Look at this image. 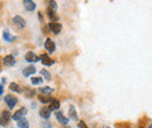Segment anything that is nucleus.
Masks as SVG:
<instances>
[{"label": "nucleus", "mask_w": 152, "mask_h": 128, "mask_svg": "<svg viewBox=\"0 0 152 128\" xmlns=\"http://www.w3.org/2000/svg\"><path fill=\"white\" fill-rule=\"evenodd\" d=\"M26 114H27V108H26V107H21L20 110H18L17 112H14V114L12 115V119L15 120V121H19V120H21Z\"/></svg>", "instance_id": "nucleus-1"}, {"label": "nucleus", "mask_w": 152, "mask_h": 128, "mask_svg": "<svg viewBox=\"0 0 152 128\" xmlns=\"http://www.w3.org/2000/svg\"><path fill=\"white\" fill-rule=\"evenodd\" d=\"M5 101H6V104H7V106L10 108H14V106L18 104V99L15 97L11 95V94H8V95L5 97Z\"/></svg>", "instance_id": "nucleus-2"}, {"label": "nucleus", "mask_w": 152, "mask_h": 128, "mask_svg": "<svg viewBox=\"0 0 152 128\" xmlns=\"http://www.w3.org/2000/svg\"><path fill=\"white\" fill-rule=\"evenodd\" d=\"M25 59H26L28 63H35V62L41 61V58H40L38 55H35L33 51H28V53L26 54V56H25Z\"/></svg>", "instance_id": "nucleus-3"}, {"label": "nucleus", "mask_w": 152, "mask_h": 128, "mask_svg": "<svg viewBox=\"0 0 152 128\" xmlns=\"http://www.w3.org/2000/svg\"><path fill=\"white\" fill-rule=\"evenodd\" d=\"M2 63L6 67H13V65H15V58H14V56L7 55L2 58Z\"/></svg>", "instance_id": "nucleus-4"}, {"label": "nucleus", "mask_w": 152, "mask_h": 128, "mask_svg": "<svg viewBox=\"0 0 152 128\" xmlns=\"http://www.w3.org/2000/svg\"><path fill=\"white\" fill-rule=\"evenodd\" d=\"M12 119V115L10 114L8 111H2L1 112V125H7L10 122V120Z\"/></svg>", "instance_id": "nucleus-5"}, {"label": "nucleus", "mask_w": 152, "mask_h": 128, "mask_svg": "<svg viewBox=\"0 0 152 128\" xmlns=\"http://www.w3.org/2000/svg\"><path fill=\"white\" fill-rule=\"evenodd\" d=\"M13 22H14V25H15L18 28H23V27L26 26V20L23 18H21L20 15L14 17V18H13Z\"/></svg>", "instance_id": "nucleus-6"}, {"label": "nucleus", "mask_w": 152, "mask_h": 128, "mask_svg": "<svg viewBox=\"0 0 152 128\" xmlns=\"http://www.w3.org/2000/svg\"><path fill=\"white\" fill-rule=\"evenodd\" d=\"M49 29H50L53 33L58 34V33L61 32V29H62V25L58 23V22H50V23H49Z\"/></svg>", "instance_id": "nucleus-7"}, {"label": "nucleus", "mask_w": 152, "mask_h": 128, "mask_svg": "<svg viewBox=\"0 0 152 128\" xmlns=\"http://www.w3.org/2000/svg\"><path fill=\"white\" fill-rule=\"evenodd\" d=\"M23 7L27 9V11H29V12H32V11H34L35 9V7H37V5H35V2L34 1H32V0H23Z\"/></svg>", "instance_id": "nucleus-8"}, {"label": "nucleus", "mask_w": 152, "mask_h": 128, "mask_svg": "<svg viewBox=\"0 0 152 128\" xmlns=\"http://www.w3.org/2000/svg\"><path fill=\"white\" fill-rule=\"evenodd\" d=\"M45 48L52 54V53H54L55 51V43L50 40V38H47L46 40V42H45Z\"/></svg>", "instance_id": "nucleus-9"}, {"label": "nucleus", "mask_w": 152, "mask_h": 128, "mask_svg": "<svg viewBox=\"0 0 152 128\" xmlns=\"http://www.w3.org/2000/svg\"><path fill=\"white\" fill-rule=\"evenodd\" d=\"M55 116H56V120L61 124V125H67V124H68V121H69V119H68V118H66V116L63 115V113H62V112H56Z\"/></svg>", "instance_id": "nucleus-10"}, {"label": "nucleus", "mask_w": 152, "mask_h": 128, "mask_svg": "<svg viewBox=\"0 0 152 128\" xmlns=\"http://www.w3.org/2000/svg\"><path fill=\"white\" fill-rule=\"evenodd\" d=\"M35 71H37L35 67H34V65H29V67H26V68L22 70V74H23L25 77H28V76L35 73Z\"/></svg>", "instance_id": "nucleus-11"}, {"label": "nucleus", "mask_w": 152, "mask_h": 128, "mask_svg": "<svg viewBox=\"0 0 152 128\" xmlns=\"http://www.w3.org/2000/svg\"><path fill=\"white\" fill-rule=\"evenodd\" d=\"M40 58H41L42 64H43V65H46V67H49V65H52V64L54 63V61H52V59L49 58V56L46 55V54L41 55V56H40Z\"/></svg>", "instance_id": "nucleus-12"}, {"label": "nucleus", "mask_w": 152, "mask_h": 128, "mask_svg": "<svg viewBox=\"0 0 152 128\" xmlns=\"http://www.w3.org/2000/svg\"><path fill=\"white\" fill-rule=\"evenodd\" d=\"M40 116L41 118H43V119H49V116H50V110H49V107H42L41 110H40Z\"/></svg>", "instance_id": "nucleus-13"}, {"label": "nucleus", "mask_w": 152, "mask_h": 128, "mask_svg": "<svg viewBox=\"0 0 152 128\" xmlns=\"http://www.w3.org/2000/svg\"><path fill=\"white\" fill-rule=\"evenodd\" d=\"M47 13H48L49 19L52 20V22H57L56 20L58 19V17L56 15V12H55V11H53L52 8H48V9H47Z\"/></svg>", "instance_id": "nucleus-14"}, {"label": "nucleus", "mask_w": 152, "mask_h": 128, "mask_svg": "<svg viewBox=\"0 0 152 128\" xmlns=\"http://www.w3.org/2000/svg\"><path fill=\"white\" fill-rule=\"evenodd\" d=\"M39 91L41 92L42 94H45V95H49L50 93L54 92V89H52V88H49V86H42L41 89H39Z\"/></svg>", "instance_id": "nucleus-15"}, {"label": "nucleus", "mask_w": 152, "mask_h": 128, "mask_svg": "<svg viewBox=\"0 0 152 128\" xmlns=\"http://www.w3.org/2000/svg\"><path fill=\"white\" fill-rule=\"evenodd\" d=\"M18 127L19 128H29V122L26 118H22L21 120L18 121Z\"/></svg>", "instance_id": "nucleus-16"}, {"label": "nucleus", "mask_w": 152, "mask_h": 128, "mask_svg": "<svg viewBox=\"0 0 152 128\" xmlns=\"http://www.w3.org/2000/svg\"><path fill=\"white\" fill-rule=\"evenodd\" d=\"M39 100H40L42 104H46V103H52L54 99H53V98H50L49 95H45V94H42V95H40V97H39Z\"/></svg>", "instance_id": "nucleus-17"}, {"label": "nucleus", "mask_w": 152, "mask_h": 128, "mask_svg": "<svg viewBox=\"0 0 152 128\" xmlns=\"http://www.w3.org/2000/svg\"><path fill=\"white\" fill-rule=\"evenodd\" d=\"M58 107H60V101L56 100V99H54V100L50 103V105H49V110L50 111H56Z\"/></svg>", "instance_id": "nucleus-18"}, {"label": "nucleus", "mask_w": 152, "mask_h": 128, "mask_svg": "<svg viewBox=\"0 0 152 128\" xmlns=\"http://www.w3.org/2000/svg\"><path fill=\"white\" fill-rule=\"evenodd\" d=\"M10 90H11V91L17 92V93H21L20 86L17 84V83H11V84H10Z\"/></svg>", "instance_id": "nucleus-19"}, {"label": "nucleus", "mask_w": 152, "mask_h": 128, "mask_svg": "<svg viewBox=\"0 0 152 128\" xmlns=\"http://www.w3.org/2000/svg\"><path fill=\"white\" fill-rule=\"evenodd\" d=\"M69 116L73 120H77V113H76V110L74 106H70V108H69Z\"/></svg>", "instance_id": "nucleus-20"}, {"label": "nucleus", "mask_w": 152, "mask_h": 128, "mask_svg": "<svg viewBox=\"0 0 152 128\" xmlns=\"http://www.w3.org/2000/svg\"><path fill=\"white\" fill-rule=\"evenodd\" d=\"M40 73H41V76L46 79V80H50L52 79V76H50V73L48 72L47 70H45V69H42L41 71H40Z\"/></svg>", "instance_id": "nucleus-21"}, {"label": "nucleus", "mask_w": 152, "mask_h": 128, "mask_svg": "<svg viewBox=\"0 0 152 128\" xmlns=\"http://www.w3.org/2000/svg\"><path fill=\"white\" fill-rule=\"evenodd\" d=\"M4 38H5V41H7V42H12V41H14L15 37L12 36L7 30H5V32H4Z\"/></svg>", "instance_id": "nucleus-22"}, {"label": "nucleus", "mask_w": 152, "mask_h": 128, "mask_svg": "<svg viewBox=\"0 0 152 128\" xmlns=\"http://www.w3.org/2000/svg\"><path fill=\"white\" fill-rule=\"evenodd\" d=\"M31 82H32L33 85H39V84H41L43 82V78H41V77H32Z\"/></svg>", "instance_id": "nucleus-23"}, {"label": "nucleus", "mask_w": 152, "mask_h": 128, "mask_svg": "<svg viewBox=\"0 0 152 128\" xmlns=\"http://www.w3.org/2000/svg\"><path fill=\"white\" fill-rule=\"evenodd\" d=\"M23 91H25V95H26V97H28V98H31V97H33V95H34V90H31V89H29V88H27V86L23 89Z\"/></svg>", "instance_id": "nucleus-24"}, {"label": "nucleus", "mask_w": 152, "mask_h": 128, "mask_svg": "<svg viewBox=\"0 0 152 128\" xmlns=\"http://www.w3.org/2000/svg\"><path fill=\"white\" fill-rule=\"evenodd\" d=\"M49 8H52L53 11H56V8H57L56 2H55V1H50V2H49Z\"/></svg>", "instance_id": "nucleus-25"}, {"label": "nucleus", "mask_w": 152, "mask_h": 128, "mask_svg": "<svg viewBox=\"0 0 152 128\" xmlns=\"http://www.w3.org/2000/svg\"><path fill=\"white\" fill-rule=\"evenodd\" d=\"M78 128H88V127H87V125L84 124V121H80V122H78Z\"/></svg>", "instance_id": "nucleus-26"}, {"label": "nucleus", "mask_w": 152, "mask_h": 128, "mask_svg": "<svg viewBox=\"0 0 152 128\" xmlns=\"http://www.w3.org/2000/svg\"><path fill=\"white\" fill-rule=\"evenodd\" d=\"M42 126H43V128H50V125H49L48 122H45V124H42Z\"/></svg>", "instance_id": "nucleus-27"}, {"label": "nucleus", "mask_w": 152, "mask_h": 128, "mask_svg": "<svg viewBox=\"0 0 152 128\" xmlns=\"http://www.w3.org/2000/svg\"><path fill=\"white\" fill-rule=\"evenodd\" d=\"M0 93H1V94H4V84H1V85H0Z\"/></svg>", "instance_id": "nucleus-28"}, {"label": "nucleus", "mask_w": 152, "mask_h": 128, "mask_svg": "<svg viewBox=\"0 0 152 128\" xmlns=\"http://www.w3.org/2000/svg\"><path fill=\"white\" fill-rule=\"evenodd\" d=\"M38 14H39V19H40V21H42V20H43V18H42V13H41V12H39Z\"/></svg>", "instance_id": "nucleus-29"}, {"label": "nucleus", "mask_w": 152, "mask_h": 128, "mask_svg": "<svg viewBox=\"0 0 152 128\" xmlns=\"http://www.w3.org/2000/svg\"><path fill=\"white\" fill-rule=\"evenodd\" d=\"M149 128H152V125H150V126H149Z\"/></svg>", "instance_id": "nucleus-30"}, {"label": "nucleus", "mask_w": 152, "mask_h": 128, "mask_svg": "<svg viewBox=\"0 0 152 128\" xmlns=\"http://www.w3.org/2000/svg\"><path fill=\"white\" fill-rule=\"evenodd\" d=\"M104 128H109V127H104Z\"/></svg>", "instance_id": "nucleus-31"}]
</instances>
